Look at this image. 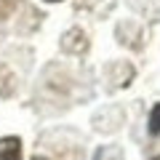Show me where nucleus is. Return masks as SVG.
<instances>
[{"label": "nucleus", "mask_w": 160, "mask_h": 160, "mask_svg": "<svg viewBox=\"0 0 160 160\" xmlns=\"http://www.w3.org/2000/svg\"><path fill=\"white\" fill-rule=\"evenodd\" d=\"M0 160H22V142L16 136L0 139Z\"/></svg>", "instance_id": "f257e3e1"}, {"label": "nucleus", "mask_w": 160, "mask_h": 160, "mask_svg": "<svg viewBox=\"0 0 160 160\" xmlns=\"http://www.w3.org/2000/svg\"><path fill=\"white\" fill-rule=\"evenodd\" d=\"M149 133L152 136H160V102L152 107V112H149V123H147Z\"/></svg>", "instance_id": "f03ea898"}, {"label": "nucleus", "mask_w": 160, "mask_h": 160, "mask_svg": "<svg viewBox=\"0 0 160 160\" xmlns=\"http://www.w3.org/2000/svg\"><path fill=\"white\" fill-rule=\"evenodd\" d=\"M152 160H160V155H158V158H152Z\"/></svg>", "instance_id": "20e7f679"}, {"label": "nucleus", "mask_w": 160, "mask_h": 160, "mask_svg": "<svg viewBox=\"0 0 160 160\" xmlns=\"http://www.w3.org/2000/svg\"><path fill=\"white\" fill-rule=\"evenodd\" d=\"M35 160H43V158H35Z\"/></svg>", "instance_id": "39448f33"}, {"label": "nucleus", "mask_w": 160, "mask_h": 160, "mask_svg": "<svg viewBox=\"0 0 160 160\" xmlns=\"http://www.w3.org/2000/svg\"><path fill=\"white\" fill-rule=\"evenodd\" d=\"M48 3H59V0H48Z\"/></svg>", "instance_id": "7ed1b4c3"}]
</instances>
